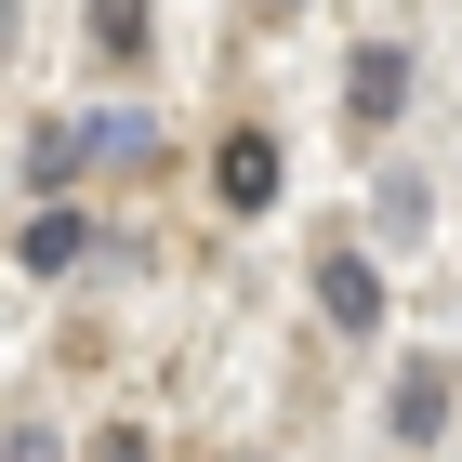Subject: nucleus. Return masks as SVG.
Here are the masks:
<instances>
[{"instance_id":"1","label":"nucleus","mask_w":462,"mask_h":462,"mask_svg":"<svg viewBox=\"0 0 462 462\" xmlns=\"http://www.w3.org/2000/svg\"><path fill=\"white\" fill-rule=\"evenodd\" d=\"M79 251H93V212H67V199H27V225H14V264H27V278H67Z\"/></svg>"},{"instance_id":"2","label":"nucleus","mask_w":462,"mask_h":462,"mask_svg":"<svg viewBox=\"0 0 462 462\" xmlns=\"http://www.w3.org/2000/svg\"><path fill=\"white\" fill-rule=\"evenodd\" d=\"M396 436H410V449L449 436V356H410V370H396Z\"/></svg>"},{"instance_id":"3","label":"nucleus","mask_w":462,"mask_h":462,"mask_svg":"<svg viewBox=\"0 0 462 462\" xmlns=\"http://www.w3.org/2000/svg\"><path fill=\"white\" fill-rule=\"evenodd\" d=\"M318 304L344 330H383V264H370V251H330V264H318Z\"/></svg>"},{"instance_id":"4","label":"nucleus","mask_w":462,"mask_h":462,"mask_svg":"<svg viewBox=\"0 0 462 462\" xmlns=\"http://www.w3.org/2000/svg\"><path fill=\"white\" fill-rule=\"evenodd\" d=\"M212 172H225V199H238V212H264L291 159H278V133H238V145H225V159H212Z\"/></svg>"},{"instance_id":"5","label":"nucleus","mask_w":462,"mask_h":462,"mask_svg":"<svg viewBox=\"0 0 462 462\" xmlns=\"http://www.w3.org/2000/svg\"><path fill=\"white\" fill-rule=\"evenodd\" d=\"M396 93H410V53H396V40H370V53L344 67V106H356V119H396Z\"/></svg>"},{"instance_id":"6","label":"nucleus","mask_w":462,"mask_h":462,"mask_svg":"<svg viewBox=\"0 0 462 462\" xmlns=\"http://www.w3.org/2000/svg\"><path fill=\"white\" fill-rule=\"evenodd\" d=\"M79 159H93V119H40V133H27V199H40V185H67Z\"/></svg>"},{"instance_id":"7","label":"nucleus","mask_w":462,"mask_h":462,"mask_svg":"<svg viewBox=\"0 0 462 462\" xmlns=\"http://www.w3.org/2000/svg\"><path fill=\"white\" fill-rule=\"evenodd\" d=\"M93 159H159V119H133V106H106V119H93Z\"/></svg>"},{"instance_id":"8","label":"nucleus","mask_w":462,"mask_h":462,"mask_svg":"<svg viewBox=\"0 0 462 462\" xmlns=\"http://www.w3.org/2000/svg\"><path fill=\"white\" fill-rule=\"evenodd\" d=\"M0 462H67V436H40V423H27V436H14Z\"/></svg>"}]
</instances>
